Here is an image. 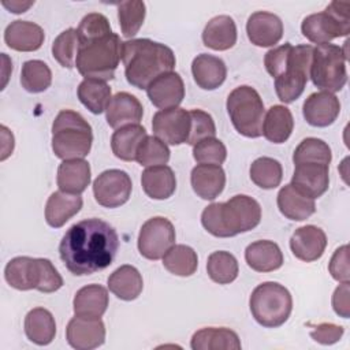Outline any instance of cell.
I'll return each instance as SVG.
<instances>
[{
  "label": "cell",
  "mask_w": 350,
  "mask_h": 350,
  "mask_svg": "<svg viewBox=\"0 0 350 350\" xmlns=\"http://www.w3.org/2000/svg\"><path fill=\"white\" fill-rule=\"evenodd\" d=\"M146 130L141 124H129L116 131L111 137V149L113 154L123 161L135 160L137 149L146 137Z\"/></svg>",
  "instance_id": "36"
},
{
  "label": "cell",
  "mask_w": 350,
  "mask_h": 350,
  "mask_svg": "<svg viewBox=\"0 0 350 350\" xmlns=\"http://www.w3.org/2000/svg\"><path fill=\"white\" fill-rule=\"evenodd\" d=\"M202 42L213 51H227L237 42V26L231 16L217 15L204 27Z\"/></svg>",
  "instance_id": "32"
},
{
  "label": "cell",
  "mask_w": 350,
  "mask_h": 350,
  "mask_svg": "<svg viewBox=\"0 0 350 350\" xmlns=\"http://www.w3.org/2000/svg\"><path fill=\"white\" fill-rule=\"evenodd\" d=\"M25 334L38 346L49 345L56 335V323L52 313L45 308H34L25 317Z\"/></svg>",
  "instance_id": "34"
},
{
  "label": "cell",
  "mask_w": 350,
  "mask_h": 350,
  "mask_svg": "<svg viewBox=\"0 0 350 350\" xmlns=\"http://www.w3.org/2000/svg\"><path fill=\"white\" fill-rule=\"evenodd\" d=\"M57 186L62 191L81 194L90 183V165L83 159L63 160L57 168Z\"/></svg>",
  "instance_id": "30"
},
{
  "label": "cell",
  "mask_w": 350,
  "mask_h": 350,
  "mask_svg": "<svg viewBox=\"0 0 350 350\" xmlns=\"http://www.w3.org/2000/svg\"><path fill=\"white\" fill-rule=\"evenodd\" d=\"M340 112L339 98L328 92H316L309 94L302 107L305 120L314 127H327L332 124Z\"/></svg>",
  "instance_id": "20"
},
{
  "label": "cell",
  "mask_w": 350,
  "mask_h": 350,
  "mask_svg": "<svg viewBox=\"0 0 350 350\" xmlns=\"http://www.w3.org/2000/svg\"><path fill=\"white\" fill-rule=\"evenodd\" d=\"M145 90L150 103L160 109L175 108L185 98L183 79L175 71L161 74Z\"/></svg>",
  "instance_id": "16"
},
{
  "label": "cell",
  "mask_w": 350,
  "mask_h": 350,
  "mask_svg": "<svg viewBox=\"0 0 350 350\" xmlns=\"http://www.w3.org/2000/svg\"><path fill=\"white\" fill-rule=\"evenodd\" d=\"M146 15V7L144 1L139 0H130L122 1L118 5V19L120 25L122 34L126 38H131L138 33L141 29Z\"/></svg>",
  "instance_id": "43"
},
{
  "label": "cell",
  "mask_w": 350,
  "mask_h": 350,
  "mask_svg": "<svg viewBox=\"0 0 350 350\" xmlns=\"http://www.w3.org/2000/svg\"><path fill=\"white\" fill-rule=\"evenodd\" d=\"M329 165L317 163L297 164L291 185L302 194L316 200L321 197L329 186Z\"/></svg>",
  "instance_id": "17"
},
{
  "label": "cell",
  "mask_w": 350,
  "mask_h": 350,
  "mask_svg": "<svg viewBox=\"0 0 350 350\" xmlns=\"http://www.w3.org/2000/svg\"><path fill=\"white\" fill-rule=\"evenodd\" d=\"M1 4L10 11V12H14V14H22L25 11H27L33 4L34 1H18V0H12V1H1Z\"/></svg>",
  "instance_id": "54"
},
{
  "label": "cell",
  "mask_w": 350,
  "mask_h": 350,
  "mask_svg": "<svg viewBox=\"0 0 350 350\" xmlns=\"http://www.w3.org/2000/svg\"><path fill=\"white\" fill-rule=\"evenodd\" d=\"M0 130H1V141H3L0 160L4 161L14 150V135L5 126H1Z\"/></svg>",
  "instance_id": "53"
},
{
  "label": "cell",
  "mask_w": 350,
  "mask_h": 350,
  "mask_svg": "<svg viewBox=\"0 0 350 350\" xmlns=\"http://www.w3.org/2000/svg\"><path fill=\"white\" fill-rule=\"evenodd\" d=\"M294 129L291 111L284 105H272L264 118L262 135L273 144H283L288 139Z\"/></svg>",
  "instance_id": "35"
},
{
  "label": "cell",
  "mask_w": 350,
  "mask_h": 350,
  "mask_svg": "<svg viewBox=\"0 0 350 350\" xmlns=\"http://www.w3.org/2000/svg\"><path fill=\"white\" fill-rule=\"evenodd\" d=\"M119 249L115 228L97 217L72 224L59 243L66 268L75 276L92 275L109 267Z\"/></svg>",
  "instance_id": "1"
},
{
  "label": "cell",
  "mask_w": 350,
  "mask_h": 350,
  "mask_svg": "<svg viewBox=\"0 0 350 350\" xmlns=\"http://www.w3.org/2000/svg\"><path fill=\"white\" fill-rule=\"evenodd\" d=\"M193 157L198 164H223L227 157L224 144L215 138H204L193 145Z\"/></svg>",
  "instance_id": "46"
},
{
  "label": "cell",
  "mask_w": 350,
  "mask_h": 350,
  "mask_svg": "<svg viewBox=\"0 0 350 350\" xmlns=\"http://www.w3.org/2000/svg\"><path fill=\"white\" fill-rule=\"evenodd\" d=\"M349 295H350V282L340 283L332 294V308L335 313L343 319H349L350 316Z\"/></svg>",
  "instance_id": "52"
},
{
  "label": "cell",
  "mask_w": 350,
  "mask_h": 350,
  "mask_svg": "<svg viewBox=\"0 0 350 350\" xmlns=\"http://www.w3.org/2000/svg\"><path fill=\"white\" fill-rule=\"evenodd\" d=\"M350 3L332 1L321 12L308 15L301 25L302 34L313 44H328L350 33Z\"/></svg>",
  "instance_id": "8"
},
{
  "label": "cell",
  "mask_w": 350,
  "mask_h": 350,
  "mask_svg": "<svg viewBox=\"0 0 350 350\" xmlns=\"http://www.w3.org/2000/svg\"><path fill=\"white\" fill-rule=\"evenodd\" d=\"M108 288L123 301H134L144 288V280L139 271L133 265H122L108 278Z\"/></svg>",
  "instance_id": "33"
},
{
  "label": "cell",
  "mask_w": 350,
  "mask_h": 350,
  "mask_svg": "<svg viewBox=\"0 0 350 350\" xmlns=\"http://www.w3.org/2000/svg\"><path fill=\"white\" fill-rule=\"evenodd\" d=\"M152 130L154 137L168 145L186 144L190 133L189 111L180 107L157 111L152 119Z\"/></svg>",
  "instance_id": "14"
},
{
  "label": "cell",
  "mask_w": 350,
  "mask_h": 350,
  "mask_svg": "<svg viewBox=\"0 0 350 350\" xmlns=\"http://www.w3.org/2000/svg\"><path fill=\"white\" fill-rule=\"evenodd\" d=\"M327 247L325 232L313 224L299 227L294 231L290 239V249L293 254L305 262L319 260Z\"/></svg>",
  "instance_id": "19"
},
{
  "label": "cell",
  "mask_w": 350,
  "mask_h": 350,
  "mask_svg": "<svg viewBox=\"0 0 350 350\" xmlns=\"http://www.w3.org/2000/svg\"><path fill=\"white\" fill-rule=\"evenodd\" d=\"M276 201L280 213L294 221L306 220L316 211L314 200L298 191L291 183L284 185L279 190Z\"/></svg>",
  "instance_id": "27"
},
{
  "label": "cell",
  "mask_w": 350,
  "mask_h": 350,
  "mask_svg": "<svg viewBox=\"0 0 350 350\" xmlns=\"http://www.w3.org/2000/svg\"><path fill=\"white\" fill-rule=\"evenodd\" d=\"M141 185L145 194L153 200H167L176 189V178L171 167L153 165L146 167L141 175Z\"/></svg>",
  "instance_id": "28"
},
{
  "label": "cell",
  "mask_w": 350,
  "mask_h": 350,
  "mask_svg": "<svg viewBox=\"0 0 350 350\" xmlns=\"http://www.w3.org/2000/svg\"><path fill=\"white\" fill-rule=\"evenodd\" d=\"M109 33H112L109 21L105 15L100 12H90L85 15L77 27L79 42L93 40Z\"/></svg>",
  "instance_id": "47"
},
{
  "label": "cell",
  "mask_w": 350,
  "mask_h": 350,
  "mask_svg": "<svg viewBox=\"0 0 350 350\" xmlns=\"http://www.w3.org/2000/svg\"><path fill=\"white\" fill-rule=\"evenodd\" d=\"M93 142L90 124L71 109L57 113L52 124V150L62 160L83 159L89 154Z\"/></svg>",
  "instance_id": "4"
},
{
  "label": "cell",
  "mask_w": 350,
  "mask_h": 350,
  "mask_svg": "<svg viewBox=\"0 0 350 350\" xmlns=\"http://www.w3.org/2000/svg\"><path fill=\"white\" fill-rule=\"evenodd\" d=\"M312 57V45L291 46L284 71L275 78V90L282 103L290 104L304 93L310 74Z\"/></svg>",
  "instance_id": "10"
},
{
  "label": "cell",
  "mask_w": 350,
  "mask_h": 350,
  "mask_svg": "<svg viewBox=\"0 0 350 350\" xmlns=\"http://www.w3.org/2000/svg\"><path fill=\"white\" fill-rule=\"evenodd\" d=\"M5 282L21 291L38 290L55 293L63 286V278L48 258L19 256L10 260L4 269Z\"/></svg>",
  "instance_id": "5"
},
{
  "label": "cell",
  "mask_w": 350,
  "mask_h": 350,
  "mask_svg": "<svg viewBox=\"0 0 350 350\" xmlns=\"http://www.w3.org/2000/svg\"><path fill=\"white\" fill-rule=\"evenodd\" d=\"M291 46L293 45L290 42H284L283 45L272 48L265 53L264 66H265V68H267V71L271 77L276 78L284 71L287 56H288V52H290Z\"/></svg>",
  "instance_id": "50"
},
{
  "label": "cell",
  "mask_w": 350,
  "mask_h": 350,
  "mask_svg": "<svg viewBox=\"0 0 350 350\" xmlns=\"http://www.w3.org/2000/svg\"><path fill=\"white\" fill-rule=\"evenodd\" d=\"M343 332H345V328L342 325L332 324V323H321L313 327V329L310 331V336L317 343L334 345L340 340V338L343 336Z\"/></svg>",
  "instance_id": "51"
},
{
  "label": "cell",
  "mask_w": 350,
  "mask_h": 350,
  "mask_svg": "<svg viewBox=\"0 0 350 350\" xmlns=\"http://www.w3.org/2000/svg\"><path fill=\"white\" fill-rule=\"evenodd\" d=\"M81 194H71L66 191H55L49 196L45 205V221L53 228L64 226L82 208Z\"/></svg>",
  "instance_id": "25"
},
{
  "label": "cell",
  "mask_w": 350,
  "mask_h": 350,
  "mask_svg": "<svg viewBox=\"0 0 350 350\" xmlns=\"http://www.w3.org/2000/svg\"><path fill=\"white\" fill-rule=\"evenodd\" d=\"M346 60L342 48L335 44H320L313 48L309 74L313 85L332 94L342 90L347 82Z\"/></svg>",
  "instance_id": "9"
},
{
  "label": "cell",
  "mask_w": 350,
  "mask_h": 350,
  "mask_svg": "<svg viewBox=\"0 0 350 350\" xmlns=\"http://www.w3.org/2000/svg\"><path fill=\"white\" fill-rule=\"evenodd\" d=\"M52 72L42 60H27L22 66L21 83L29 93H41L51 86Z\"/></svg>",
  "instance_id": "41"
},
{
  "label": "cell",
  "mask_w": 350,
  "mask_h": 350,
  "mask_svg": "<svg viewBox=\"0 0 350 350\" xmlns=\"http://www.w3.org/2000/svg\"><path fill=\"white\" fill-rule=\"evenodd\" d=\"M328 271L331 276L339 282H350V269H349V246L342 245L338 247L328 264Z\"/></svg>",
  "instance_id": "49"
},
{
  "label": "cell",
  "mask_w": 350,
  "mask_h": 350,
  "mask_svg": "<svg viewBox=\"0 0 350 350\" xmlns=\"http://www.w3.org/2000/svg\"><path fill=\"white\" fill-rule=\"evenodd\" d=\"M331 160L332 153L328 144L314 137L302 139L293 153V161L295 165L302 163H317L329 165Z\"/></svg>",
  "instance_id": "42"
},
{
  "label": "cell",
  "mask_w": 350,
  "mask_h": 350,
  "mask_svg": "<svg viewBox=\"0 0 350 350\" xmlns=\"http://www.w3.org/2000/svg\"><path fill=\"white\" fill-rule=\"evenodd\" d=\"M66 339L77 350L100 347L105 340V325L101 319L75 316L67 324Z\"/></svg>",
  "instance_id": "15"
},
{
  "label": "cell",
  "mask_w": 350,
  "mask_h": 350,
  "mask_svg": "<svg viewBox=\"0 0 350 350\" xmlns=\"http://www.w3.org/2000/svg\"><path fill=\"white\" fill-rule=\"evenodd\" d=\"M170 153L165 142L154 135H146L137 149L135 160L144 167L163 165L168 163Z\"/></svg>",
  "instance_id": "45"
},
{
  "label": "cell",
  "mask_w": 350,
  "mask_h": 350,
  "mask_svg": "<svg viewBox=\"0 0 350 350\" xmlns=\"http://www.w3.org/2000/svg\"><path fill=\"white\" fill-rule=\"evenodd\" d=\"M175 243V228L172 223L156 216L146 220L138 234V250L148 260H159Z\"/></svg>",
  "instance_id": "12"
},
{
  "label": "cell",
  "mask_w": 350,
  "mask_h": 350,
  "mask_svg": "<svg viewBox=\"0 0 350 350\" xmlns=\"http://www.w3.org/2000/svg\"><path fill=\"white\" fill-rule=\"evenodd\" d=\"M78 49H79V40H78L77 29L74 27H68L64 31H62L52 42V56L60 66L66 68L75 67Z\"/></svg>",
  "instance_id": "44"
},
{
  "label": "cell",
  "mask_w": 350,
  "mask_h": 350,
  "mask_svg": "<svg viewBox=\"0 0 350 350\" xmlns=\"http://www.w3.org/2000/svg\"><path fill=\"white\" fill-rule=\"evenodd\" d=\"M245 260L256 272H272L283 265V253L273 241L261 239L246 247Z\"/></svg>",
  "instance_id": "29"
},
{
  "label": "cell",
  "mask_w": 350,
  "mask_h": 350,
  "mask_svg": "<svg viewBox=\"0 0 350 350\" xmlns=\"http://www.w3.org/2000/svg\"><path fill=\"white\" fill-rule=\"evenodd\" d=\"M122 63L127 82L137 89H146L161 74L176 64L172 49L149 38H133L122 45Z\"/></svg>",
  "instance_id": "2"
},
{
  "label": "cell",
  "mask_w": 350,
  "mask_h": 350,
  "mask_svg": "<svg viewBox=\"0 0 350 350\" xmlns=\"http://www.w3.org/2000/svg\"><path fill=\"white\" fill-rule=\"evenodd\" d=\"M109 304L108 291L100 284H88L75 293L72 306L75 316L100 319Z\"/></svg>",
  "instance_id": "31"
},
{
  "label": "cell",
  "mask_w": 350,
  "mask_h": 350,
  "mask_svg": "<svg viewBox=\"0 0 350 350\" xmlns=\"http://www.w3.org/2000/svg\"><path fill=\"white\" fill-rule=\"evenodd\" d=\"M208 276L219 284H228L238 276L239 267L237 258L226 250L213 252L206 261Z\"/></svg>",
  "instance_id": "39"
},
{
  "label": "cell",
  "mask_w": 350,
  "mask_h": 350,
  "mask_svg": "<svg viewBox=\"0 0 350 350\" xmlns=\"http://www.w3.org/2000/svg\"><path fill=\"white\" fill-rule=\"evenodd\" d=\"M122 40L116 33H109L93 40L81 41L75 67L85 78L109 81L122 60Z\"/></svg>",
  "instance_id": "3"
},
{
  "label": "cell",
  "mask_w": 350,
  "mask_h": 350,
  "mask_svg": "<svg viewBox=\"0 0 350 350\" xmlns=\"http://www.w3.org/2000/svg\"><path fill=\"white\" fill-rule=\"evenodd\" d=\"M190 182L194 193L202 200H215L226 186V172L219 164H197Z\"/></svg>",
  "instance_id": "23"
},
{
  "label": "cell",
  "mask_w": 350,
  "mask_h": 350,
  "mask_svg": "<svg viewBox=\"0 0 350 350\" xmlns=\"http://www.w3.org/2000/svg\"><path fill=\"white\" fill-rule=\"evenodd\" d=\"M191 72L196 83L204 90L217 89L227 77L224 62L209 53H200L193 59Z\"/></svg>",
  "instance_id": "24"
},
{
  "label": "cell",
  "mask_w": 350,
  "mask_h": 350,
  "mask_svg": "<svg viewBox=\"0 0 350 350\" xmlns=\"http://www.w3.org/2000/svg\"><path fill=\"white\" fill-rule=\"evenodd\" d=\"M246 33L256 46H273L283 37V22L272 12L257 11L246 22Z\"/></svg>",
  "instance_id": "18"
},
{
  "label": "cell",
  "mask_w": 350,
  "mask_h": 350,
  "mask_svg": "<svg viewBox=\"0 0 350 350\" xmlns=\"http://www.w3.org/2000/svg\"><path fill=\"white\" fill-rule=\"evenodd\" d=\"M226 107L230 120L239 134L247 138L262 135L265 108L254 88L247 85L235 88L228 94Z\"/></svg>",
  "instance_id": "7"
},
{
  "label": "cell",
  "mask_w": 350,
  "mask_h": 350,
  "mask_svg": "<svg viewBox=\"0 0 350 350\" xmlns=\"http://www.w3.org/2000/svg\"><path fill=\"white\" fill-rule=\"evenodd\" d=\"M78 98L79 101L92 112L101 113L107 109V105L111 96V88L105 81L85 78L78 86Z\"/></svg>",
  "instance_id": "37"
},
{
  "label": "cell",
  "mask_w": 350,
  "mask_h": 350,
  "mask_svg": "<svg viewBox=\"0 0 350 350\" xmlns=\"http://www.w3.org/2000/svg\"><path fill=\"white\" fill-rule=\"evenodd\" d=\"M142 115V104L135 96L127 92H119L112 96L105 109L107 123L112 129H120L129 124H139Z\"/></svg>",
  "instance_id": "21"
},
{
  "label": "cell",
  "mask_w": 350,
  "mask_h": 350,
  "mask_svg": "<svg viewBox=\"0 0 350 350\" xmlns=\"http://www.w3.org/2000/svg\"><path fill=\"white\" fill-rule=\"evenodd\" d=\"M190 115V133L187 142L189 145H196L198 141L216 135V126L213 118L202 109H191Z\"/></svg>",
  "instance_id": "48"
},
{
  "label": "cell",
  "mask_w": 350,
  "mask_h": 350,
  "mask_svg": "<svg viewBox=\"0 0 350 350\" xmlns=\"http://www.w3.org/2000/svg\"><path fill=\"white\" fill-rule=\"evenodd\" d=\"M133 183L127 172L122 170H107L93 182L94 200L105 208H118L126 204L131 196Z\"/></svg>",
  "instance_id": "13"
},
{
  "label": "cell",
  "mask_w": 350,
  "mask_h": 350,
  "mask_svg": "<svg viewBox=\"0 0 350 350\" xmlns=\"http://www.w3.org/2000/svg\"><path fill=\"white\" fill-rule=\"evenodd\" d=\"M283 178L282 164L272 157H258L250 165L252 182L265 190L275 189Z\"/></svg>",
  "instance_id": "40"
},
{
  "label": "cell",
  "mask_w": 350,
  "mask_h": 350,
  "mask_svg": "<svg viewBox=\"0 0 350 350\" xmlns=\"http://www.w3.org/2000/svg\"><path fill=\"white\" fill-rule=\"evenodd\" d=\"M249 308L260 325L278 328L288 320L293 310V298L280 283L264 282L252 291Z\"/></svg>",
  "instance_id": "6"
},
{
  "label": "cell",
  "mask_w": 350,
  "mask_h": 350,
  "mask_svg": "<svg viewBox=\"0 0 350 350\" xmlns=\"http://www.w3.org/2000/svg\"><path fill=\"white\" fill-rule=\"evenodd\" d=\"M45 40L42 27L29 21H14L4 30L5 44L19 52H33L41 48Z\"/></svg>",
  "instance_id": "22"
},
{
  "label": "cell",
  "mask_w": 350,
  "mask_h": 350,
  "mask_svg": "<svg viewBox=\"0 0 350 350\" xmlns=\"http://www.w3.org/2000/svg\"><path fill=\"white\" fill-rule=\"evenodd\" d=\"M219 205L226 238L247 232L260 224L261 206L246 194H237L226 202H219Z\"/></svg>",
  "instance_id": "11"
},
{
  "label": "cell",
  "mask_w": 350,
  "mask_h": 350,
  "mask_svg": "<svg viewBox=\"0 0 350 350\" xmlns=\"http://www.w3.org/2000/svg\"><path fill=\"white\" fill-rule=\"evenodd\" d=\"M164 268L176 276H191L198 267V257L187 245H174L163 256Z\"/></svg>",
  "instance_id": "38"
},
{
  "label": "cell",
  "mask_w": 350,
  "mask_h": 350,
  "mask_svg": "<svg viewBox=\"0 0 350 350\" xmlns=\"http://www.w3.org/2000/svg\"><path fill=\"white\" fill-rule=\"evenodd\" d=\"M190 347L193 350H239L242 345L235 331L226 327H206L193 334Z\"/></svg>",
  "instance_id": "26"
}]
</instances>
